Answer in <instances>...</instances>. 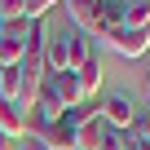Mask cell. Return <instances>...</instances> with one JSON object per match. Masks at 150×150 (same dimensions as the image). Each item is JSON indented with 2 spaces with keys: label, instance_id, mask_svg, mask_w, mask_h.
Masks as SVG:
<instances>
[{
  "label": "cell",
  "instance_id": "4",
  "mask_svg": "<svg viewBox=\"0 0 150 150\" xmlns=\"http://www.w3.org/2000/svg\"><path fill=\"white\" fill-rule=\"evenodd\" d=\"M124 9H128V0H102V5H97V18H93V27L84 35L88 40H106L115 27H124Z\"/></svg>",
  "mask_w": 150,
  "mask_h": 150
},
{
  "label": "cell",
  "instance_id": "19",
  "mask_svg": "<svg viewBox=\"0 0 150 150\" xmlns=\"http://www.w3.org/2000/svg\"><path fill=\"white\" fill-rule=\"evenodd\" d=\"M132 150H150V146H141V141H137V146H132Z\"/></svg>",
  "mask_w": 150,
  "mask_h": 150
},
{
  "label": "cell",
  "instance_id": "13",
  "mask_svg": "<svg viewBox=\"0 0 150 150\" xmlns=\"http://www.w3.org/2000/svg\"><path fill=\"white\" fill-rule=\"evenodd\" d=\"M18 88H22V71L18 66L0 71V102H18Z\"/></svg>",
  "mask_w": 150,
  "mask_h": 150
},
{
  "label": "cell",
  "instance_id": "11",
  "mask_svg": "<svg viewBox=\"0 0 150 150\" xmlns=\"http://www.w3.org/2000/svg\"><path fill=\"white\" fill-rule=\"evenodd\" d=\"M66 5V13H71V22L80 27V31H88L93 27V18H97V5L102 0H62Z\"/></svg>",
  "mask_w": 150,
  "mask_h": 150
},
{
  "label": "cell",
  "instance_id": "17",
  "mask_svg": "<svg viewBox=\"0 0 150 150\" xmlns=\"http://www.w3.org/2000/svg\"><path fill=\"white\" fill-rule=\"evenodd\" d=\"M13 150H44V146H40L35 137H22V146H13Z\"/></svg>",
  "mask_w": 150,
  "mask_h": 150
},
{
  "label": "cell",
  "instance_id": "7",
  "mask_svg": "<svg viewBox=\"0 0 150 150\" xmlns=\"http://www.w3.org/2000/svg\"><path fill=\"white\" fill-rule=\"evenodd\" d=\"M97 53H93V40L84 35V31H75V35H66V71H80L84 62H93Z\"/></svg>",
  "mask_w": 150,
  "mask_h": 150
},
{
  "label": "cell",
  "instance_id": "20",
  "mask_svg": "<svg viewBox=\"0 0 150 150\" xmlns=\"http://www.w3.org/2000/svg\"><path fill=\"white\" fill-rule=\"evenodd\" d=\"M146 93H150V75H146Z\"/></svg>",
  "mask_w": 150,
  "mask_h": 150
},
{
  "label": "cell",
  "instance_id": "16",
  "mask_svg": "<svg viewBox=\"0 0 150 150\" xmlns=\"http://www.w3.org/2000/svg\"><path fill=\"white\" fill-rule=\"evenodd\" d=\"M132 137H137L141 146H150V115H137V124H132Z\"/></svg>",
  "mask_w": 150,
  "mask_h": 150
},
{
  "label": "cell",
  "instance_id": "15",
  "mask_svg": "<svg viewBox=\"0 0 150 150\" xmlns=\"http://www.w3.org/2000/svg\"><path fill=\"white\" fill-rule=\"evenodd\" d=\"M132 146H137V137H132V132H115V128H106L102 150H132Z\"/></svg>",
  "mask_w": 150,
  "mask_h": 150
},
{
  "label": "cell",
  "instance_id": "14",
  "mask_svg": "<svg viewBox=\"0 0 150 150\" xmlns=\"http://www.w3.org/2000/svg\"><path fill=\"white\" fill-rule=\"evenodd\" d=\"M53 5H62V0H22V18L27 22H44V13Z\"/></svg>",
  "mask_w": 150,
  "mask_h": 150
},
{
  "label": "cell",
  "instance_id": "12",
  "mask_svg": "<svg viewBox=\"0 0 150 150\" xmlns=\"http://www.w3.org/2000/svg\"><path fill=\"white\" fill-rule=\"evenodd\" d=\"M124 31H150V0H128V9H124Z\"/></svg>",
  "mask_w": 150,
  "mask_h": 150
},
{
  "label": "cell",
  "instance_id": "5",
  "mask_svg": "<svg viewBox=\"0 0 150 150\" xmlns=\"http://www.w3.org/2000/svg\"><path fill=\"white\" fill-rule=\"evenodd\" d=\"M0 137H9V141L27 137V115L18 102H0Z\"/></svg>",
  "mask_w": 150,
  "mask_h": 150
},
{
  "label": "cell",
  "instance_id": "9",
  "mask_svg": "<svg viewBox=\"0 0 150 150\" xmlns=\"http://www.w3.org/2000/svg\"><path fill=\"white\" fill-rule=\"evenodd\" d=\"M102 141H106V124H102V115L75 128V150H102Z\"/></svg>",
  "mask_w": 150,
  "mask_h": 150
},
{
  "label": "cell",
  "instance_id": "21",
  "mask_svg": "<svg viewBox=\"0 0 150 150\" xmlns=\"http://www.w3.org/2000/svg\"><path fill=\"white\" fill-rule=\"evenodd\" d=\"M0 31H5V22H0Z\"/></svg>",
  "mask_w": 150,
  "mask_h": 150
},
{
  "label": "cell",
  "instance_id": "1",
  "mask_svg": "<svg viewBox=\"0 0 150 150\" xmlns=\"http://www.w3.org/2000/svg\"><path fill=\"white\" fill-rule=\"evenodd\" d=\"M97 115H102V124L115 128V132H132V124H137V106H132L128 93H110V97H102V102H97Z\"/></svg>",
  "mask_w": 150,
  "mask_h": 150
},
{
  "label": "cell",
  "instance_id": "8",
  "mask_svg": "<svg viewBox=\"0 0 150 150\" xmlns=\"http://www.w3.org/2000/svg\"><path fill=\"white\" fill-rule=\"evenodd\" d=\"M53 80V88H57V97H62V106L66 110H75V106H84V93H80V80H75V71H62V75H49Z\"/></svg>",
  "mask_w": 150,
  "mask_h": 150
},
{
  "label": "cell",
  "instance_id": "6",
  "mask_svg": "<svg viewBox=\"0 0 150 150\" xmlns=\"http://www.w3.org/2000/svg\"><path fill=\"white\" fill-rule=\"evenodd\" d=\"M66 71V35L49 31L44 35V75H62Z\"/></svg>",
  "mask_w": 150,
  "mask_h": 150
},
{
  "label": "cell",
  "instance_id": "3",
  "mask_svg": "<svg viewBox=\"0 0 150 150\" xmlns=\"http://www.w3.org/2000/svg\"><path fill=\"white\" fill-rule=\"evenodd\" d=\"M102 44L110 53H119V57H141V53H150V31H124V27H115Z\"/></svg>",
  "mask_w": 150,
  "mask_h": 150
},
{
  "label": "cell",
  "instance_id": "18",
  "mask_svg": "<svg viewBox=\"0 0 150 150\" xmlns=\"http://www.w3.org/2000/svg\"><path fill=\"white\" fill-rule=\"evenodd\" d=\"M0 150H13V141H9V137H0Z\"/></svg>",
  "mask_w": 150,
  "mask_h": 150
},
{
  "label": "cell",
  "instance_id": "2",
  "mask_svg": "<svg viewBox=\"0 0 150 150\" xmlns=\"http://www.w3.org/2000/svg\"><path fill=\"white\" fill-rule=\"evenodd\" d=\"M22 57H27V22H9L0 31V71L22 66Z\"/></svg>",
  "mask_w": 150,
  "mask_h": 150
},
{
  "label": "cell",
  "instance_id": "10",
  "mask_svg": "<svg viewBox=\"0 0 150 150\" xmlns=\"http://www.w3.org/2000/svg\"><path fill=\"white\" fill-rule=\"evenodd\" d=\"M75 80H80L84 102H97V88H102V62H97V57H93V62H84L80 71H75Z\"/></svg>",
  "mask_w": 150,
  "mask_h": 150
}]
</instances>
